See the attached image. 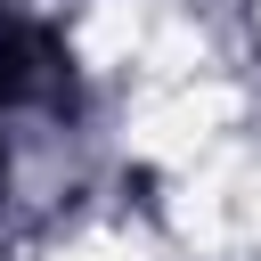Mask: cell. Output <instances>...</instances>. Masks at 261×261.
I'll return each instance as SVG.
<instances>
[{
  "label": "cell",
  "instance_id": "cell-1",
  "mask_svg": "<svg viewBox=\"0 0 261 261\" xmlns=\"http://www.w3.org/2000/svg\"><path fill=\"white\" fill-rule=\"evenodd\" d=\"M73 261H139V253H73Z\"/></svg>",
  "mask_w": 261,
  "mask_h": 261
}]
</instances>
